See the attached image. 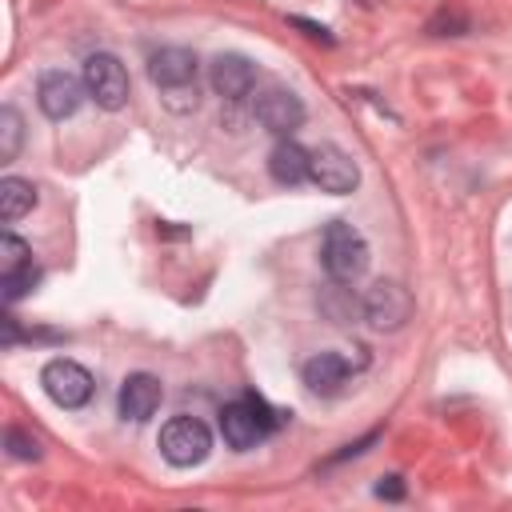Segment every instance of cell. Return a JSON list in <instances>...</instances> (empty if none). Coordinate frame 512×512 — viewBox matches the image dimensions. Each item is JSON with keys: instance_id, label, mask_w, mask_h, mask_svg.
<instances>
[{"instance_id": "cell-1", "label": "cell", "mask_w": 512, "mask_h": 512, "mask_svg": "<svg viewBox=\"0 0 512 512\" xmlns=\"http://www.w3.org/2000/svg\"><path fill=\"white\" fill-rule=\"evenodd\" d=\"M368 240L348 224V220H332L324 228V240H320V264L332 280L340 284H356L364 272H368Z\"/></svg>"}, {"instance_id": "cell-2", "label": "cell", "mask_w": 512, "mask_h": 512, "mask_svg": "<svg viewBox=\"0 0 512 512\" xmlns=\"http://www.w3.org/2000/svg\"><path fill=\"white\" fill-rule=\"evenodd\" d=\"M212 452V432L200 416H172L164 428H160V456L172 464V468H192V464H204Z\"/></svg>"}, {"instance_id": "cell-3", "label": "cell", "mask_w": 512, "mask_h": 512, "mask_svg": "<svg viewBox=\"0 0 512 512\" xmlns=\"http://www.w3.org/2000/svg\"><path fill=\"white\" fill-rule=\"evenodd\" d=\"M84 88H88V96L104 108V112H120L124 104H128V96H132V84H128V72H124V64L112 56V52H92L88 60H84Z\"/></svg>"}, {"instance_id": "cell-4", "label": "cell", "mask_w": 512, "mask_h": 512, "mask_svg": "<svg viewBox=\"0 0 512 512\" xmlns=\"http://www.w3.org/2000/svg\"><path fill=\"white\" fill-rule=\"evenodd\" d=\"M360 308H364V320L376 328V332H396L412 320V296L404 284L396 280H376L364 296H360Z\"/></svg>"}, {"instance_id": "cell-5", "label": "cell", "mask_w": 512, "mask_h": 512, "mask_svg": "<svg viewBox=\"0 0 512 512\" xmlns=\"http://www.w3.org/2000/svg\"><path fill=\"white\" fill-rule=\"evenodd\" d=\"M40 384H44L48 400L60 404V408H84L92 400V372L84 364L68 360V356L48 360L40 368Z\"/></svg>"}, {"instance_id": "cell-6", "label": "cell", "mask_w": 512, "mask_h": 512, "mask_svg": "<svg viewBox=\"0 0 512 512\" xmlns=\"http://www.w3.org/2000/svg\"><path fill=\"white\" fill-rule=\"evenodd\" d=\"M308 180L320 188V192H332V196H344L360 184V168L356 160L336 148V144H320L312 148V160H308Z\"/></svg>"}, {"instance_id": "cell-7", "label": "cell", "mask_w": 512, "mask_h": 512, "mask_svg": "<svg viewBox=\"0 0 512 512\" xmlns=\"http://www.w3.org/2000/svg\"><path fill=\"white\" fill-rule=\"evenodd\" d=\"M84 80H76L72 72H64V68H48L44 76H40V84H36V104H40V112L48 116V120H68L76 108H80V100H84Z\"/></svg>"}, {"instance_id": "cell-8", "label": "cell", "mask_w": 512, "mask_h": 512, "mask_svg": "<svg viewBox=\"0 0 512 512\" xmlns=\"http://www.w3.org/2000/svg\"><path fill=\"white\" fill-rule=\"evenodd\" d=\"M256 120L272 136H288L304 124V100L292 88H268V92L256 96Z\"/></svg>"}, {"instance_id": "cell-9", "label": "cell", "mask_w": 512, "mask_h": 512, "mask_svg": "<svg viewBox=\"0 0 512 512\" xmlns=\"http://www.w3.org/2000/svg\"><path fill=\"white\" fill-rule=\"evenodd\" d=\"M220 436H224V444H228V448L248 452V448H256V444L268 436V424L260 420V412H256V408H252V400L244 396V400H236V404H224V408H220Z\"/></svg>"}, {"instance_id": "cell-10", "label": "cell", "mask_w": 512, "mask_h": 512, "mask_svg": "<svg viewBox=\"0 0 512 512\" xmlns=\"http://www.w3.org/2000/svg\"><path fill=\"white\" fill-rule=\"evenodd\" d=\"M160 400H164V384H160L152 372H132V376H124L120 396H116L120 416L132 420V424L152 420V412L160 408Z\"/></svg>"}, {"instance_id": "cell-11", "label": "cell", "mask_w": 512, "mask_h": 512, "mask_svg": "<svg viewBox=\"0 0 512 512\" xmlns=\"http://www.w3.org/2000/svg\"><path fill=\"white\" fill-rule=\"evenodd\" d=\"M208 80H212V92L224 96V100H244L256 84V68L248 56L240 52H220L212 64H208Z\"/></svg>"}, {"instance_id": "cell-12", "label": "cell", "mask_w": 512, "mask_h": 512, "mask_svg": "<svg viewBox=\"0 0 512 512\" xmlns=\"http://www.w3.org/2000/svg\"><path fill=\"white\" fill-rule=\"evenodd\" d=\"M148 76H152V84H156L160 92L184 88V84L196 80V52H188V48H180V44L160 48V52L148 56Z\"/></svg>"}, {"instance_id": "cell-13", "label": "cell", "mask_w": 512, "mask_h": 512, "mask_svg": "<svg viewBox=\"0 0 512 512\" xmlns=\"http://www.w3.org/2000/svg\"><path fill=\"white\" fill-rule=\"evenodd\" d=\"M304 384L308 392L316 396H336L344 384H348V360L340 352H316L308 364H304Z\"/></svg>"}, {"instance_id": "cell-14", "label": "cell", "mask_w": 512, "mask_h": 512, "mask_svg": "<svg viewBox=\"0 0 512 512\" xmlns=\"http://www.w3.org/2000/svg\"><path fill=\"white\" fill-rule=\"evenodd\" d=\"M308 160H312V152H304L296 140L280 136V144L268 152V172H272L276 184L292 188V184H304L308 180Z\"/></svg>"}, {"instance_id": "cell-15", "label": "cell", "mask_w": 512, "mask_h": 512, "mask_svg": "<svg viewBox=\"0 0 512 512\" xmlns=\"http://www.w3.org/2000/svg\"><path fill=\"white\" fill-rule=\"evenodd\" d=\"M32 208H36V188H32V180L4 176V180H0V216H4V224H16V220L28 216Z\"/></svg>"}, {"instance_id": "cell-16", "label": "cell", "mask_w": 512, "mask_h": 512, "mask_svg": "<svg viewBox=\"0 0 512 512\" xmlns=\"http://www.w3.org/2000/svg\"><path fill=\"white\" fill-rule=\"evenodd\" d=\"M316 304H320V312H324L332 324H352V320H356V312H364V308H360V300H356L340 280H332V284L320 292V300H316Z\"/></svg>"}, {"instance_id": "cell-17", "label": "cell", "mask_w": 512, "mask_h": 512, "mask_svg": "<svg viewBox=\"0 0 512 512\" xmlns=\"http://www.w3.org/2000/svg\"><path fill=\"white\" fill-rule=\"evenodd\" d=\"M20 144H24V120H20V112L12 104H4L0 108V160L12 164Z\"/></svg>"}, {"instance_id": "cell-18", "label": "cell", "mask_w": 512, "mask_h": 512, "mask_svg": "<svg viewBox=\"0 0 512 512\" xmlns=\"http://www.w3.org/2000/svg\"><path fill=\"white\" fill-rule=\"evenodd\" d=\"M36 284H40V268L32 260L20 264V268H12V272H0V292H4L8 304H16L20 296H28Z\"/></svg>"}, {"instance_id": "cell-19", "label": "cell", "mask_w": 512, "mask_h": 512, "mask_svg": "<svg viewBox=\"0 0 512 512\" xmlns=\"http://www.w3.org/2000/svg\"><path fill=\"white\" fill-rule=\"evenodd\" d=\"M28 260H32V248H28L20 236L4 232V236H0V272H12V268H20V264H28Z\"/></svg>"}, {"instance_id": "cell-20", "label": "cell", "mask_w": 512, "mask_h": 512, "mask_svg": "<svg viewBox=\"0 0 512 512\" xmlns=\"http://www.w3.org/2000/svg\"><path fill=\"white\" fill-rule=\"evenodd\" d=\"M4 448H8V456H16V460H40V440L28 436L24 428H8V432H4Z\"/></svg>"}, {"instance_id": "cell-21", "label": "cell", "mask_w": 512, "mask_h": 512, "mask_svg": "<svg viewBox=\"0 0 512 512\" xmlns=\"http://www.w3.org/2000/svg\"><path fill=\"white\" fill-rule=\"evenodd\" d=\"M164 104H168L172 112H188V108H196V84L168 88V92H164Z\"/></svg>"}, {"instance_id": "cell-22", "label": "cell", "mask_w": 512, "mask_h": 512, "mask_svg": "<svg viewBox=\"0 0 512 512\" xmlns=\"http://www.w3.org/2000/svg\"><path fill=\"white\" fill-rule=\"evenodd\" d=\"M444 24H448V28H456V32H464V24H468V20H464L460 12H448V8H440V12L428 20V32H436V36H440V28H444Z\"/></svg>"}, {"instance_id": "cell-23", "label": "cell", "mask_w": 512, "mask_h": 512, "mask_svg": "<svg viewBox=\"0 0 512 512\" xmlns=\"http://www.w3.org/2000/svg\"><path fill=\"white\" fill-rule=\"evenodd\" d=\"M292 24H296V28H304V36H312V40H324V44H332V36H328V28H324V24H312V20H304V16H292Z\"/></svg>"}, {"instance_id": "cell-24", "label": "cell", "mask_w": 512, "mask_h": 512, "mask_svg": "<svg viewBox=\"0 0 512 512\" xmlns=\"http://www.w3.org/2000/svg\"><path fill=\"white\" fill-rule=\"evenodd\" d=\"M368 444H376V432H368V436H364V440H356V444H344V448L332 456V464H336V460H348V456H360V452H368Z\"/></svg>"}, {"instance_id": "cell-25", "label": "cell", "mask_w": 512, "mask_h": 512, "mask_svg": "<svg viewBox=\"0 0 512 512\" xmlns=\"http://www.w3.org/2000/svg\"><path fill=\"white\" fill-rule=\"evenodd\" d=\"M376 496H384V500H400V496H404V484H400V476H384V480L376 484Z\"/></svg>"}]
</instances>
